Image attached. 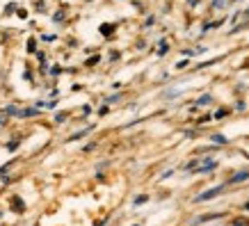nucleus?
I'll list each match as a JSON object with an SVG mask.
<instances>
[{
  "mask_svg": "<svg viewBox=\"0 0 249 226\" xmlns=\"http://www.w3.org/2000/svg\"><path fill=\"white\" fill-rule=\"evenodd\" d=\"M222 190H224V185H217V188H213V190H208V192H204V194H199L195 201H208V199H215Z\"/></svg>",
  "mask_w": 249,
  "mask_h": 226,
  "instance_id": "f257e3e1",
  "label": "nucleus"
},
{
  "mask_svg": "<svg viewBox=\"0 0 249 226\" xmlns=\"http://www.w3.org/2000/svg\"><path fill=\"white\" fill-rule=\"evenodd\" d=\"M249 178V169H245V172H238L233 176V178H231V183H240V181H247Z\"/></svg>",
  "mask_w": 249,
  "mask_h": 226,
  "instance_id": "f03ea898",
  "label": "nucleus"
},
{
  "mask_svg": "<svg viewBox=\"0 0 249 226\" xmlns=\"http://www.w3.org/2000/svg\"><path fill=\"white\" fill-rule=\"evenodd\" d=\"M213 142L215 144H227V137L224 135H213Z\"/></svg>",
  "mask_w": 249,
  "mask_h": 226,
  "instance_id": "7ed1b4c3",
  "label": "nucleus"
},
{
  "mask_svg": "<svg viewBox=\"0 0 249 226\" xmlns=\"http://www.w3.org/2000/svg\"><path fill=\"white\" fill-rule=\"evenodd\" d=\"M199 103H201V105H204V103H211V96H201L199 98Z\"/></svg>",
  "mask_w": 249,
  "mask_h": 226,
  "instance_id": "20e7f679",
  "label": "nucleus"
}]
</instances>
